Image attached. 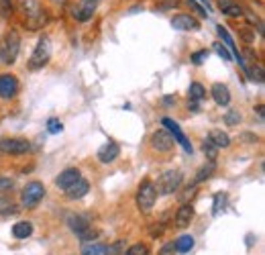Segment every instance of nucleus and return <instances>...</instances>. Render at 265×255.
<instances>
[{"label": "nucleus", "mask_w": 265, "mask_h": 255, "mask_svg": "<svg viewBox=\"0 0 265 255\" xmlns=\"http://www.w3.org/2000/svg\"><path fill=\"white\" fill-rule=\"evenodd\" d=\"M19 49H21V35L17 31H7L3 39H0V62L7 66L15 64Z\"/></svg>", "instance_id": "nucleus-1"}, {"label": "nucleus", "mask_w": 265, "mask_h": 255, "mask_svg": "<svg viewBox=\"0 0 265 255\" xmlns=\"http://www.w3.org/2000/svg\"><path fill=\"white\" fill-rule=\"evenodd\" d=\"M21 11L25 13L27 17V23L31 29H39L43 23H45V13H43V7L37 3V0H21Z\"/></svg>", "instance_id": "nucleus-2"}, {"label": "nucleus", "mask_w": 265, "mask_h": 255, "mask_svg": "<svg viewBox=\"0 0 265 255\" xmlns=\"http://www.w3.org/2000/svg\"><path fill=\"white\" fill-rule=\"evenodd\" d=\"M155 200H157V190H155V184L151 180H145L139 190H137V207L143 211V213H149L153 207H155Z\"/></svg>", "instance_id": "nucleus-3"}, {"label": "nucleus", "mask_w": 265, "mask_h": 255, "mask_svg": "<svg viewBox=\"0 0 265 255\" xmlns=\"http://www.w3.org/2000/svg\"><path fill=\"white\" fill-rule=\"evenodd\" d=\"M43 196H45V186L41 182H29L21 192V204L25 209H33L43 200Z\"/></svg>", "instance_id": "nucleus-4"}, {"label": "nucleus", "mask_w": 265, "mask_h": 255, "mask_svg": "<svg viewBox=\"0 0 265 255\" xmlns=\"http://www.w3.org/2000/svg\"><path fill=\"white\" fill-rule=\"evenodd\" d=\"M49 58H51V41H49V37H41L35 51H33L31 60H29V68L31 70H41L49 62Z\"/></svg>", "instance_id": "nucleus-5"}, {"label": "nucleus", "mask_w": 265, "mask_h": 255, "mask_svg": "<svg viewBox=\"0 0 265 255\" xmlns=\"http://www.w3.org/2000/svg\"><path fill=\"white\" fill-rule=\"evenodd\" d=\"M180 184H182V172L180 170H170V172H166L162 178L157 180L155 190L159 194H172V192H176L180 188Z\"/></svg>", "instance_id": "nucleus-6"}, {"label": "nucleus", "mask_w": 265, "mask_h": 255, "mask_svg": "<svg viewBox=\"0 0 265 255\" xmlns=\"http://www.w3.org/2000/svg\"><path fill=\"white\" fill-rule=\"evenodd\" d=\"M31 151V143L27 139H3L0 141V153H7V156H25Z\"/></svg>", "instance_id": "nucleus-7"}, {"label": "nucleus", "mask_w": 265, "mask_h": 255, "mask_svg": "<svg viewBox=\"0 0 265 255\" xmlns=\"http://www.w3.org/2000/svg\"><path fill=\"white\" fill-rule=\"evenodd\" d=\"M174 137L170 135V131H166V129H157L153 135H151V145H153V149L155 151H159V153H168V151H172L174 149Z\"/></svg>", "instance_id": "nucleus-8"}, {"label": "nucleus", "mask_w": 265, "mask_h": 255, "mask_svg": "<svg viewBox=\"0 0 265 255\" xmlns=\"http://www.w3.org/2000/svg\"><path fill=\"white\" fill-rule=\"evenodd\" d=\"M162 123H164V127H168V129H170V135L174 137V141H176V143H180V145L184 147V151H186V153H192V143L188 141V137L184 135V131L180 129V125H178L176 121L168 119V117H166Z\"/></svg>", "instance_id": "nucleus-9"}, {"label": "nucleus", "mask_w": 265, "mask_h": 255, "mask_svg": "<svg viewBox=\"0 0 265 255\" xmlns=\"http://www.w3.org/2000/svg\"><path fill=\"white\" fill-rule=\"evenodd\" d=\"M19 92V80L13 74H3L0 76V98H13Z\"/></svg>", "instance_id": "nucleus-10"}, {"label": "nucleus", "mask_w": 265, "mask_h": 255, "mask_svg": "<svg viewBox=\"0 0 265 255\" xmlns=\"http://www.w3.org/2000/svg\"><path fill=\"white\" fill-rule=\"evenodd\" d=\"M217 33H219V37H221V39L225 41V47H227V49L231 51V56H233V58H237V60H239V64H241V66H243V70H245V68H247V64H245L243 56L239 54V49H237V45H235L233 37L229 35V31H227V29H225L223 25H219V27H217Z\"/></svg>", "instance_id": "nucleus-11"}, {"label": "nucleus", "mask_w": 265, "mask_h": 255, "mask_svg": "<svg viewBox=\"0 0 265 255\" xmlns=\"http://www.w3.org/2000/svg\"><path fill=\"white\" fill-rule=\"evenodd\" d=\"M119 153H121V147L115 143V141H109V143H104L100 149H98V160L102 164H111L119 158Z\"/></svg>", "instance_id": "nucleus-12"}, {"label": "nucleus", "mask_w": 265, "mask_h": 255, "mask_svg": "<svg viewBox=\"0 0 265 255\" xmlns=\"http://www.w3.org/2000/svg\"><path fill=\"white\" fill-rule=\"evenodd\" d=\"M172 27L178 29V31H198L200 23L190 15H176L172 19Z\"/></svg>", "instance_id": "nucleus-13"}, {"label": "nucleus", "mask_w": 265, "mask_h": 255, "mask_svg": "<svg viewBox=\"0 0 265 255\" xmlns=\"http://www.w3.org/2000/svg\"><path fill=\"white\" fill-rule=\"evenodd\" d=\"M210 94H212V100H215L219 107H227L229 102H231V92H229V88H227L225 84H221V82L212 84Z\"/></svg>", "instance_id": "nucleus-14"}, {"label": "nucleus", "mask_w": 265, "mask_h": 255, "mask_svg": "<svg viewBox=\"0 0 265 255\" xmlns=\"http://www.w3.org/2000/svg\"><path fill=\"white\" fill-rule=\"evenodd\" d=\"M88 190H90V184H88L84 178H80V180L74 182L70 188H66V196H68L70 200H80V198H84V196L88 194Z\"/></svg>", "instance_id": "nucleus-15"}, {"label": "nucleus", "mask_w": 265, "mask_h": 255, "mask_svg": "<svg viewBox=\"0 0 265 255\" xmlns=\"http://www.w3.org/2000/svg\"><path fill=\"white\" fill-rule=\"evenodd\" d=\"M192 219H194V207L192 204H182V207L178 209V213H176V227L184 229L192 223Z\"/></svg>", "instance_id": "nucleus-16"}, {"label": "nucleus", "mask_w": 265, "mask_h": 255, "mask_svg": "<svg viewBox=\"0 0 265 255\" xmlns=\"http://www.w3.org/2000/svg\"><path fill=\"white\" fill-rule=\"evenodd\" d=\"M82 176H80V170H76V168H68V170H64L60 176H58V180H56V184L60 186V188H70L74 182H78Z\"/></svg>", "instance_id": "nucleus-17"}, {"label": "nucleus", "mask_w": 265, "mask_h": 255, "mask_svg": "<svg viewBox=\"0 0 265 255\" xmlns=\"http://www.w3.org/2000/svg\"><path fill=\"white\" fill-rule=\"evenodd\" d=\"M100 0H82V7L80 9H74V17L78 21H88L92 17V13L96 11V5Z\"/></svg>", "instance_id": "nucleus-18"}, {"label": "nucleus", "mask_w": 265, "mask_h": 255, "mask_svg": "<svg viewBox=\"0 0 265 255\" xmlns=\"http://www.w3.org/2000/svg\"><path fill=\"white\" fill-rule=\"evenodd\" d=\"M68 225H70V229H72L76 235H82L84 231L90 229V221H88L86 217H80V215H70V217H68Z\"/></svg>", "instance_id": "nucleus-19"}, {"label": "nucleus", "mask_w": 265, "mask_h": 255, "mask_svg": "<svg viewBox=\"0 0 265 255\" xmlns=\"http://www.w3.org/2000/svg\"><path fill=\"white\" fill-rule=\"evenodd\" d=\"M208 139L212 141V143H215L219 149L223 147H229L231 145V137L227 135V133H223V131H219V129H215V131H210V135H208Z\"/></svg>", "instance_id": "nucleus-20"}, {"label": "nucleus", "mask_w": 265, "mask_h": 255, "mask_svg": "<svg viewBox=\"0 0 265 255\" xmlns=\"http://www.w3.org/2000/svg\"><path fill=\"white\" fill-rule=\"evenodd\" d=\"M31 233H33V225L29 221H21V223L13 225V235L17 239H27V237H31Z\"/></svg>", "instance_id": "nucleus-21"}, {"label": "nucleus", "mask_w": 265, "mask_h": 255, "mask_svg": "<svg viewBox=\"0 0 265 255\" xmlns=\"http://www.w3.org/2000/svg\"><path fill=\"white\" fill-rule=\"evenodd\" d=\"M219 7H221L223 13L229 15V17H243V15H245L243 9H241L239 5H235V3H231V0H221Z\"/></svg>", "instance_id": "nucleus-22"}, {"label": "nucleus", "mask_w": 265, "mask_h": 255, "mask_svg": "<svg viewBox=\"0 0 265 255\" xmlns=\"http://www.w3.org/2000/svg\"><path fill=\"white\" fill-rule=\"evenodd\" d=\"M82 255H106V245H102V243H86L82 247Z\"/></svg>", "instance_id": "nucleus-23"}, {"label": "nucleus", "mask_w": 265, "mask_h": 255, "mask_svg": "<svg viewBox=\"0 0 265 255\" xmlns=\"http://www.w3.org/2000/svg\"><path fill=\"white\" fill-rule=\"evenodd\" d=\"M192 247H194V237L192 235H182L176 241V251H180V253H188Z\"/></svg>", "instance_id": "nucleus-24"}, {"label": "nucleus", "mask_w": 265, "mask_h": 255, "mask_svg": "<svg viewBox=\"0 0 265 255\" xmlns=\"http://www.w3.org/2000/svg\"><path fill=\"white\" fill-rule=\"evenodd\" d=\"M19 209H17V204L9 198H0V215L3 217H9V215H15Z\"/></svg>", "instance_id": "nucleus-25"}, {"label": "nucleus", "mask_w": 265, "mask_h": 255, "mask_svg": "<svg viewBox=\"0 0 265 255\" xmlns=\"http://www.w3.org/2000/svg\"><path fill=\"white\" fill-rule=\"evenodd\" d=\"M204 94H206V90H204V86H202V84H198V82L190 84V90H188V96H190V100H194V102H200V100L204 98Z\"/></svg>", "instance_id": "nucleus-26"}, {"label": "nucleus", "mask_w": 265, "mask_h": 255, "mask_svg": "<svg viewBox=\"0 0 265 255\" xmlns=\"http://www.w3.org/2000/svg\"><path fill=\"white\" fill-rule=\"evenodd\" d=\"M202 151H204V156H206L210 162H215V160H217V156H219V147H217L215 143H212L210 139H206V141H204Z\"/></svg>", "instance_id": "nucleus-27"}, {"label": "nucleus", "mask_w": 265, "mask_h": 255, "mask_svg": "<svg viewBox=\"0 0 265 255\" xmlns=\"http://www.w3.org/2000/svg\"><path fill=\"white\" fill-rule=\"evenodd\" d=\"M212 172H215V162H210L208 166H204V168H202V170L196 174V180H194V182L198 184V182H204V180H208V178L212 176Z\"/></svg>", "instance_id": "nucleus-28"}, {"label": "nucleus", "mask_w": 265, "mask_h": 255, "mask_svg": "<svg viewBox=\"0 0 265 255\" xmlns=\"http://www.w3.org/2000/svg\"><path fill=\"white\" fill-rule=\"evenodd\" d=\"M245 72H247V76H249V80H253V82H263V70L259 68V66H253V68H245Z\"/></svg>", "instance_id": "nucleus-29"}, {"label": "nucleus", "mask_w": 265, "mask_h": 255, "mask_svg": "<svg viewBox=\"0 0 265 255\" xmlns=\"http://www.w3.org/2000/svg\"><path fill=\"white\" fill-rule=\"evenodd\" d=\"M123 255H149V247L143 243H137V245H131L127 249V253H123Z\"/></svg>", "instance_id": "nucleus-30"}, {"label": "nucleus", "mask_w": 265, "mask_h": 255, "mask_svg": "<svg viewBox=\"0 0 265 255\" xmlns=\"http://www.w3.org/2000/svg\"><path fill=\"white\" fill-rule=\"evenodd\" d=\"M47 131H49L51 135H58V133H62V131H64V125H62V121H58V119H49V121H47Z\"/></svg>", "instance_id": "nucleus-31"}, {"label": "nucleus", "mask_w": 265, "mask_h": 255, "mask_svg": "<svg viewBox=\"0 0 265 255\" xmlns=\"http://www.w3.org/2000/svg\"><path fill=\"white\" fill-rule=\"evenodd\" d=\"M215 51H217V54H219V56H221V58H223L225 62H231V60H233L231 51H229V49H227V47H225L223 43H215Z\"/></svg>", "instance_id": "nucleus-32"}, {"label": "nucleus", "mask_w": 265, "mask_h": 255, "mask_svg": "<svg viewBox=\"0 0 265 255\" xmlns=\"http://www.w3.org/2000/svg\"><path fill=\"white\" fill-rule=\"evenodd\" d=\"M208 60V51L206 49H200V51H196V54H192V64L194 66H200V64H204Z\"/></svg>", "instance_id": "nucleus-33"}, {"label": "nucleus", "mask_w": 265, "mask_h": 255, "mask_svg": "<svg viewBox=\"0 0 265 255\" xmlns=\"http://www.w3.org/2000/svg\"><path fill=\"white\" fill-rule=\"evenodd\" d=\"M123 245H125V241H115L111 247H106V255H121L123 253Z\"/></svg>", "instance_id": "nucleus-34"}, {"label": "nucleus", "mask_w": 265, "mask_h": 255, "mask_svg": "<svg viewBox=\"0 0 265 255\" xmlns=\"http://www.w3.org/2000/svg\"><path fill=\"white\" fill-rule=\"evenodd\" d=\"M178 251H176V243L174 241H170V243H166L162 249H159V255H176Z\"/></svg>", "instance_id": "nucleus-35"}, {"label": "nucleus", "mask_w": 265, "mask_h": 255, "mask_svg": "<svg viewBox=\"0 0 265 255\" xmlns=\"http://www.w3.org/2000/svg\"><path fill=\"white\" fill-rule=\"evenodd\" d=\"M13 11V5H11V0H0V15H3L5 19L11 15Z\"/></svg>", "instance_id": "nucleus-36"}, {"label": "nucleus", "mask_w": 265, "mask_h": 255, "mask_svg": "<svg viewBox=\"0 0 265 255\" xmlns=\"http://www.w3.org/2000/svg\"><path fill=\"white\" fill-rule=\"evenodd\" d=\"M188 5H190V7H192V9H194V11H196V13L200 15V17H208L206 9H204V7H200V5L196 3V0H188Z\"/></svg>", "instance_id": "nucleus-37"}, {"label": "nucleus", "mask_w": 265, "mask_h": 255, "mask_svg": "<svg viewBox=\"0 0 265 255\" xmlns=\"http://www.w3.org/2000/svg\"><path fill=\"white\" fill-rule=\"evenodd\" d=\"M241 121V115H239V111H231L229 115H227V123L229 125H237Z\"/></svg>", "instance_id": "nucleus-38"}, {"label": "nucleus", "mask_w": 265, "mask_h": 255, "mask_svg": "<svg viewBox=\"0 0 265 255\" xmlns=\"http://www.w3.org/2000/svg\"><path fill=\"white\" fill-rule=\"evenodd\" d=\"M13 180L11 178H0V192H7V190H11L13 188Z\"/></svg>", "instance_id": "nucleus-39"}, {"label": "nucleus", "mask_w": 265, "mask_h": 255, "mask_svg": "<svg viewBox=\"0 0 265 255\" xmlns=\"http://www.w3.org/2000/svg\"><path fill=\"white\" fill-rule=\"evenodd\" d=\"M221 202H225V196H223V194H217V196H215V211H212L215 215H219V211H221Z\"/></svg>", "instance_id": "nucleus-40"}, {"label": "nucleus", "mask_w": 265, "mask_h": 255, "mask_svg": "<svg viewBox=\"0 0 265 255\" xmlns=\"http://www.w3.org/2000/svg\"><path fill=\"white\" fill-rule=\"evenodd\" d=\"M176 5H178V0H166V3L159 5L157 9H159V11H166V9H172V7H176Z\"/></svg>", "instance_id": "nucleus-41"}, {"label": "nucleus", "mask_w": 265, "mask_h": 255, "mask_svg": "<svg viewBox=\"0 0 265 255\" xmlns=\"http://www.w3.org/2000/svg\"><path fill=\"white\" fill-rule=\"evenodd\" d=\"M241 35H243V39H245V41H249V43H251V41H253V37H255V35H253V31H249V27H245V29L241 31Z\"/></svg>", "instance_id": "nucleus-42"}, {"label": "nucleus", "mask_w": 265, "mask_h": 255, "mask_svg": "<svg viewBox=\"0 0 265 255\" xmlns=\"http://www.w3.org/2000/svg\"><path fill=\"white\" fill-rule=\"evenodd\" d=\"M200 3L204 5V9H206V13H212V5H210V0H200Z\"/></svg>", "instance_id": "nucleus-43"}, {"label": "nucleus", "mask_w": 265, "mask_h": 255, "mask_svg": "<svg viewBox=\"0 0 265 255\" xmlns=\"http://www.w3.org/2000/svg\"><path fill=\"white\" fill-rule=\"evenodd\" d=\"M164 102H166V105H172V102H176V100H174V98H170V96H168V98H164Z\"/></svg>", "instance_id": "nucleus-44"}, {"label": "nucleus", "mask_w": 265, "mask_h": 255, "mask_svg": "<svg viewBox=\"0 0 265 255\" xmlns=\"http://www.w3.org/2000/svg\"><path fill=\"white\" fill-rule=\"evenodd\" d=\"M257 115L263 119V107H257Z\"/></svg>", "instance_id": "nucleus-45"}]
</instances>
